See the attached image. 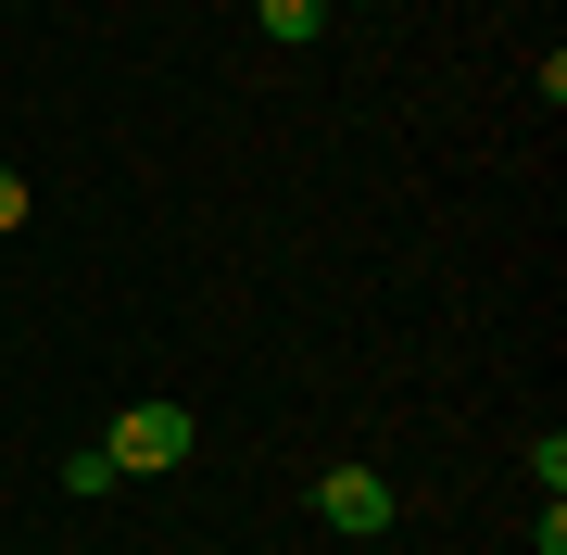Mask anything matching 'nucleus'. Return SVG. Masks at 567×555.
Here are the masks:
<instances>
[{
	"instance_id": "1",
	"label": "nucleus",
	"mask_w": 567,
	"mask_h": 555,
	"mask_svg": "<svg viewBox=\"0 0 567 555\" xmlns=\"http://www.w3.org/2000/svg\"><path fill=\"white\" fill-rule=\"evenodd\" d=\"M189 442H203V430H189V404H126L114 430H102V454H114L126 480H152V467H189Z\"/></svg>"
},
{
	"instance_id": "2",
	"label": "nucleus",
	"mask_w": 567,
	"mask_h": 555,
	"mask_svg": "<svg viewBox=\"0 0 567 555\" xmlns=\"http://www.w3.org/2000/svg\"><path fill=\"white\" fill-rule=\"evenodd\" d=\"M316 517H328L341 543H379L391 517H404V493H391L379 467H328V480H316Z\"/></svg>"
},
{
	"instance_id": "4",
	"label": "nucleus",
	"mask_w": 567,
	"mask_h": 555,
	"mask_svg": "<svg viewBox=\"0 0 567 555\" xmlns=\"http://www.w3.org/2000/svg\"><path fill=\"white\" fill-rule=\"evenodd\" d=\"M13 227H25V177L0 165V240H13Z\"/></svg>"
},
{
	"instance_id": "3",
	"label": "nucleus",
	"mask_w": 567,
	"mask_h": 555,
	"mask_svg": "<svg viewBox=\"0 0 567 555\" xmlns=\"http://www.w3.org/2000/svg\"><path fill=\"white\" fill-rule=\"evenodd\" d=\"M252 25H265L278 51H316V39H328V0H252Z\"/></svg>"
}]
</instances>
